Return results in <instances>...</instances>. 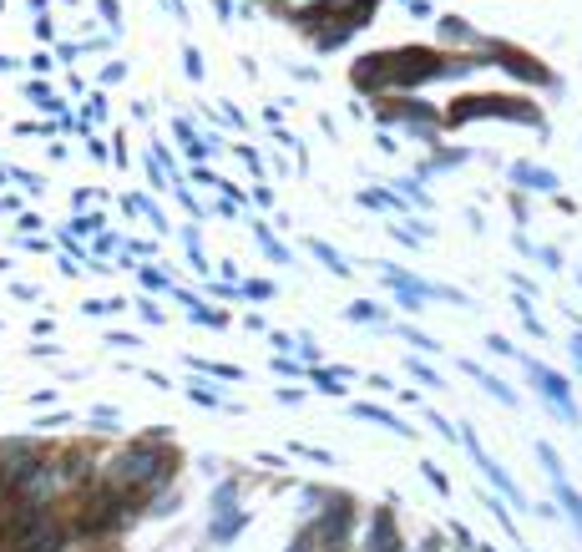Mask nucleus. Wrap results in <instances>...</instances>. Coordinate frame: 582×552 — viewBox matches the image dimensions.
I'll list each match as a JSON object with an SVG mask.
<instances>
[{"mask_svg":"<svg viewBox=\"0 0 582 552\" xmlns=\"http://www.w3.org/2000/svg\"><path fill=\"white\" fill-rule=\"evenodd\" d=\"M173 471H178V451H168V446H152V436L147 441H132V446H122L112 461H102V487H112V492H122V497H142V502H152L162 487L173 482Z\"/></svg>","mask_w":582,"mask_h":552,"instance_id":"1","label":"nucleus"},{"mask_svg":"<svg viewBox=\"0 0 582 552\" xmlns=\"http://www.w3.org/2000/svg\"><path fill=\"white\" fill-rule=\"evenodd\" d=\"M365 547H370V552H405V547H400V532H395V517H390L385 507L370 517V537H365Z\"/></svg>","mask_w":582,"mask_h":552,"instance_id":"2","label":"nucleus"}]
</instances>
